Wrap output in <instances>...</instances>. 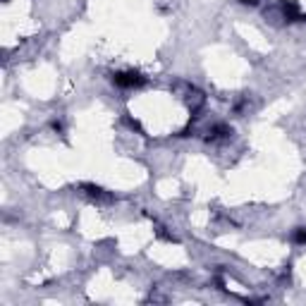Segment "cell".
Masks as SVG:
<instances>
[{"mask_svg":"<svg viewBox=\"0 0 306 306\" xmlns=\"http://www.w3.org/2000/svg\"><path fill=\"white\" fill-rule=\"evenodd\" d=\"M112 84L120 89H139L146 84V76L137 70H125V72H115L112 74Z\"/></svg>","mask_w":306,"mask_h":306,"instance_id":"cell-1","label":"cell"},{"mask_svg":"<svg viewBox=\"0 0 306 306\" xmlns=\"http://www.w3.org/2000/svg\"><path fill=\"white\" fill-rule=\"evenodd\" d=\"M79 189H82V192L89 196V199H93V201H101V203L112 201V194H108L103 187H98V184H93V182H82V184H79Z\"/></svg>","mask_w":306,"mask_h":306,"instance_id":"cell-2","label":"cell"},{"mask_svg":"<svg viewBox=\"0 0 306 306\" xmlns=\"http://www.w3.org/2000/svg\"><path fill=\"white\" fill-rule=\"evenodd\" d=\"M280 10H282V17H285L287 22H304L306 20L294 0H282V3H280Z\"/></svg>","mask_w":306,"mask_h":306,"instance_id":"cell-3","label":"cell"},{"mask_svg":"<svg viewBox=\"0 0 306 306\" xmlns=\"http://www.w3.org/2000/svg\"><path fill=\"white\" fill-rule=\"evenodd\" d=\"M230 134H232V129H230L227 125H213L208 129V137H206V139L208 141H220V139H227Z\"/></svg>","mask_w":306,"mask_h":306,"instance_id":"cell-4","label":"cell"},{"mask_svg":"<svg viewBox=\"0 0 306 306\" xmlns=\"http://www.w3.org/2000/svg\"><path fill=\"white\" fill-rule=\"evenodd\" d=\"M292 242H294V244H301V246H304V244H306V227H297V230H294Z\"/></svg>","mask_w":306,"mask_h":306,"instance_id":"cell-5","label":"cell"},{"mask_svg":"<svg viewBox=\"0 0 306 306\" xmlns=\"http://www.w3.org/2000/svg\"><path fill=\"white\" fill-rule=\"evenodd\" d=\"M125 122H127V125H129V127H132V129H137V132H144V129H141V125H139V122H137V120H132V118H125Z\"/></svg>","mask_w":306,"mask_h":306,"instance_id":"cell-6","label":"cell"},{"mask_svg":"<svg viewBox=\"0 0 306 306\" xmlns=\"http://www.w3.org/2000/svg\"><path fill=\"white\" fill-rule=\"evenodd\" d=\"M50 127H53V129H55L58 134L63 132V122H58V120H53V122H50Z\"/></svg>","mask_w":306,"mask_h":306,"instance_id":"cell-7","label":"cell"},{"mask_svg":"<svg viewBox=\"0 0 306 306\" xmlns=\"http://www.w3.org/2000/svg\"><path fill=\"white\" fill-rule=\"evenodd\" d=\"M239 3H242V5H251V7L258 5V0H239Z\"/></svg>","mask_w":306,"mask_h":306,"instance_id":"cell-8","label":"cell"}]
</instances>
